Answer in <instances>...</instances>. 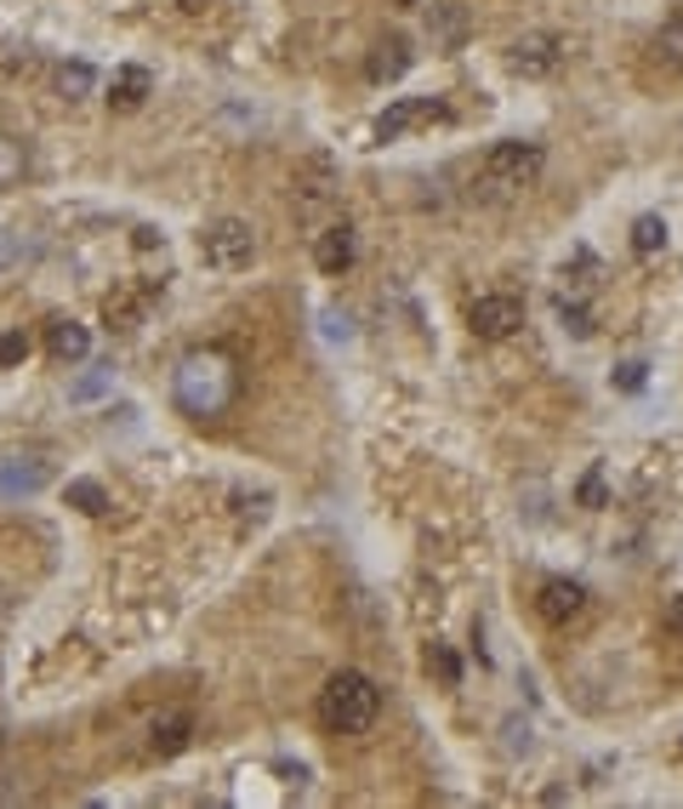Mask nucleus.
<instances>
[{"label": "nucleus", "instance_id": "f257e3e1", "mask_svg": "<svg viewBox=\"0 0 683 809\" xmlns=\"http://www.w3.org/2000/svg\"><path fill=\"white\" fill-rule=\"evenodd\" d=\"M171 394H177L182 416L211 422V416H222V411L234 405V394H239V371H234V359L217 354V348H194V354L177 365V376H171Z\"/></svg>", "mask_w": 683, "mask_h": 809}, {"label": "nucleus", "instance_id": "f03ea898", "mask_svg": "<svg viewBox=\"0 0 683 809\" xmlns=\"http://www.w3.org/2000/svg\"><path fill=\"white\" fill-rule=\"evenodd\" d=\"M376 712H382V690L359 668H342V673L325 679V690H319V719H325V730H336V736H365L376 724Z\"/></svg>", "mask_w": 683, "mask_h": 809}, {"label": "nucleus", "instance_id": "7ed1b4c3", "mask_svg": "<svg viewBox=\"0 0 683 809\" xmlns=\"http://www.w3.org/2000/svg\"><path fill=\"white\" fill-rule=\"evenodd\" d=\"M547 155H542V142H524V137H507L496 142L491 155L478 160V177H473V195L478 200H513L518 188H529L535 177H542Z\"/></svg>", "mask_w": 683, "mask_h": 809}, {"label": "nucleus", "instance_id": "20e7f679", "mask_svg": "<svg viewBox=\"0 0 683 809\" xmlns=\"http://www.w3.org/2000/svg\"><path fill=\"white\" fill-rule=\"evenodd\" d=\"M200 257H206V268H217V274L251 268V257H257V228H251L246 217H217V223H206Z\"/></svg>", "mask_w": 683, "mask_h": 809}, {"label": "nucleus", "instance_id": "39448f33", "mask_svg": "<svg viewBox=\"0 0 683 809\" xmlns=\"http://www.w3.org/2000/svg\"><path fill=\"white\" fill-rule=\"evenodd\" d=\"M467 325H473V337L502 343V337H513V330L524 325V303H518L513 292H484V297L467 308Z\"/></svg>", "mask_w": 683, "mask_h": 809}, {"label": "nucleus", "instance_id": "423d86ee", "mask_svg": "<svg viewBox=\"0 0 683 809\" xmlns=\"http://www.w3.org/2000/svg\"><path fill=\"white\" fill-rule=\"evenodd\" d=\"M451 120V103L445 98H394L387 103V115L376 120V137L382 142H399L405 131H422V126H438Z\"/></svg>", "mask_w": 683, "mask_h": 809}, {"label": "nucleus", "instance_id": "0eeeda50", "mask_svg": "<svg viewBox=\"0 0 683 809\" xmlns=\"http://www.w3.org/2000/svg\"><path fill=\"white\" fill-rule=\"evenodd\" d=\"M558 58H564V40H558V34H518V40L507 46V63H513V75H524V80L553 75Z\"/></svg>", "mask_w": 683, "mask_h": 809}, {"label": "nucleus", "instance_id": "6e6552de", "mask_svg": "<svg viewBox=\"0 0 683 809\" xmlns=\"http://www.w3.org/2000/svg\"><path fill=\"white\" fill-rule=\"evenodd\" d=\"M581 610H587V588L570 582V576H547L542 588H535V615H542V622H553V628L575 622Z\"/></svg>", "mask_w": 683, "mask_h": 809}, {"label": "nucleus", "instance_id": "1a4fd4ad", "mask_svg": "<svg viewBox=\"0 0 683 809\" xmlns=\"http://www.w3.org/2000/svg\"><path fill=\"white\" fill-rule=\"evenodd\" d=\"M336 195V166L325 155H314L303 171H297V217H319Z\"/></svg>", "mask_w": 683, "mask_h": 809}, {"label": "nucleus", "instance_id": "9d476101", "mask_svg": "<svg viewBox=\"0 0 683 809\" xmlns=\"http://www.w3.org/2000/svg\"><path fill=\"white\" fill-rule=\"evenodd\" d=\"M314 263L319 274H348L354 268V228L348 223H330L314 234Z\"/></svg>", "mask_w": 683, "mask_h": 809}, {"label": "nucleus", "instance_id": "9b49d317", "mask_svg": "<svg viewBox=\"0 0 683 809\" xmlns=\"http://www.w3.org/2000/svg\"><path fill=\"white\" fill-rule=\"evenodd\" d=\"M46 354H52L58 365H80L91 354V330L80 319H52L46 325Z\"/></svg>", "mask_w": 683, "mask_h": 809}, {"label": "nucleus", "instance_id": "f8f14e48", "mask_svg": "<svg viewBox=\"0 0 683 809\" xmlns=\"http://www.w3.org/2000/svg\"><path fill=\"white\" fill-rule=\"evenodd\" d=\"M149 91H155V75H149V69H142V63H120L115 80H109V103L131 115V109L149 103Z\"/></svg>", "mask_w": 683, "mask_h": 809}, {"label": "nucleus", "instance_id": "ddd939ff", "mask_svg": "<svg viewBox=\"0 0 683 809\" xmlns=\"http://www.w3.org/2000/svg\"><path fill=\"white\" fill-rule=\"evenodd\" d=\"M650 69H661V75H683V12L666 18V23L650 34Z\"/></svg>", "mask_w": 683, "mask_h": 809}, {"label": "nucleus", "instance_id": "4468645a", "mask_svg": "<svg viewBox=\"0 0 683 809\" xmlns=\"http://www.w3.org/2000/svg\"><path fill=\"white\" fill-rule=\"evenodd\" d=\"M410 69V40L405 34H387L376 52H370V63H365V75L376 80V86H387V80H399Z\"/></svg>", "mask_w": 683, "mask_h": 809}, {"label": "nucleus", "instance_id": "2eb2a0df", "mask_svg": "<svg viewBox=\"0 0 683 809\" xmlns=\"http://www.w3.org/2000/svg\"><path fill=\"white\" fill-rule=\"evenodd\" d=\"M427 34H433V46L456 52V46L467 40V12L456 7V0H438V7H427Z\"/></svg>", "mask_w": 683, "mask_h": 809}, {"label": "nucleus", "instance_id": "dca6fc26", "mask_svg": "<svg viewBox=\"0 0 683 809\" xmlns=\"http://www.w3.org/2000/svg\"><path fill=\"white\" fill-rule=\"evenodd\" d=\"M188 736H194V719H188V712H166V719H155V730H149V752H155V758H177V752L188 747Z\"/></svg>", "mask_w": 683, "mask_h": 809}, {"label": "nucleus", "instance_id": "f3484780", "mask_svg": "<svg viewBox=\"0 0 683 809\" xmlns=\"http://www.w3.org/2000/svg\"><path fill=\"white\" fill-rule=\"evenodd\" d=\"M23 177H29V142L0 131V188H18Z\"/></svg>", "mask_w": 683, "mask_h": 809}, {"label": "nucleus", "instance_id": "a211bd4d", "mask_svg": "<svg viewBox=\"0 0 683 809\" xmlns=\"http://www.w3.org/2000/svg\"><path fill=\"white\" fill-rule=\"evenodd\" d=\"M52 86H58L63 103H80V98H91L97 75H91V63H58V69H52Z\"/></svg>", "mask_w": 683, "mask_h": 809}, {"label": "nucleus", "instance_id": "6ab92c4d", "mask_svg": "<svg viewBox=\"0 0 683 809\" xmlns=\"http://www.w3.org/2000/svg\"><path fill=\"white\" fill-rule=\"evenodd\" d=\"M666 217H655V211H644L639 223H632V251L639 257H655V251H666Z\"/></svg>", "mask_w": 683, "mask_h": 809}, {"label": "nucleus", "instance_id": "aec40b11", "mask_svg": "<svg viewBox=\"0 0 683 809\" xmlns=\"http://www.w3.org/2000/svg\"><path fill=\"white\" fill-rule=\"evenodd\" d=\"M564 279L575 285V292H593V279H598V257H593L587 246H581V251L564 263Z\"/></svg>", "mask_w": 683, "mask_h": 809}, {"label": "nucleus", "instance_id": "412c9836", "mask_svg": "<svg viewBox=\"0 0 683 809\" xmlns=\"http://www.w3.org/2000/svg\"><path fill=\"white\" fill-rule=\"evenodd\" d=\"M558 319H564L570 337H593V314H587L581 297H558Z\"/></svg>", "mask_w": 683, "mask_h": 809}, {"label": "nucleus", "instance_id": "4be33fe9", "mask_svg": "<svg viewBox=\"0 0 683 809\" xmlns=\"http://www.w3.org/2000/svg\"><path fill=\"white\" fill-rule=\"evenodd\" d=\"M69 502H75L80 513H91V519L109 507V496H103V485H97V480H75V485H69Z\"/></svg>", "mask_w": 683, "mask_h": 809}, {"label": "nucleus", "instance_id": "5701e85b", "mask_svg": "<svg viewBox=\"0 0 683 809\" xmlns=\"http://www.w3.org/2000/svg\"><path fill=\"white\" fill-rule=\"evenodd\" d=\"M0 485H7V491H40V485H46V467H40V462L7 467V473H0Z\"/></svg>", "mask_w": 683, "mask_h": 809}, {"label": "nucleus", "instance_id": "b1692460", "mask_svg": "<svg viewBox=\"0 0 683 809\" xmlns=\"http://www.w3.org/2000/svg\"><path fill=\"white\" fill-rule=\"evenodd\" d=\"M23 359H29V337H23V330H7V337H0V371H12Z\"/></svg>", "mask_w": 683, "mask_h": 809}, {"label": "nucleus", "instance_id": "393cba45", "mask_svg": "<svg viewBox=\"0 0 683 809\" xmlns=\"http://www.w3.org/2000/svg\"><path fill=\"white\" fill-rule=\"evenodd\" d=\"M427 668H438V679L445 684H462V661L445 650V644H433V655H427Z\"/></svg>", "mask_w": 683, "mask_h": 809}, {"label": "nucleus", "instance_id": "a878e982", "mask_svg": "<svg viewBox=\"0 0 683 809\" xmlns=\"http://www.w3.org/2000/svg\"><path fill=\"white\" fill-rule=\"evenodd\" d=\"M644 371H650L644 359H626V365H615V388H621V394H639V388H644Z\"/></svg>", "mask_w": 683, "mask_h": 809}, {"label": "nucleus", "instance_id": "bb28decb", "mask_svg": "<svg viewBox=\"0 0 683 809\" xmlns=\"http://www.w3.org/2000/svg\"><path fill=\"white\" fill-rule=\"evenodd\" d=\"M661 628H666L672 639H683V593H677V599L666 604V615H661Z\"/></svg>", "mask_w": 683, "mask_h": 809}, {"label": "nucleus", "instance_id": "cd10ccee", "mask_svg": "<svg viewBox=\"0 0 683 809\" xmlns=\"http://www.w3.org/2000/svg\"><path fill=\"white\" fill-rule=\"evenodd\" d=\"M581 502H587V507L604 502V480H598V473H587V485H581Z\"/></svg>", "mask_w": 683, "mask_h": 809}, {"label": "nucleus", "instance_id": "c85d7f7f", "mask_svg": "<svg viewBox=\"0 0 683 809\" xmlns=\"http://www.w3.org/2000/svg\"><path fill=\"white\" fill-rule=\"evenodd\" d=\"M12 263H18V240H12L7 228H0V268H12Z\"/></svg>", "mask_w": 683, "mask_h": 809}, {"label": "nucleus", "instance_id": "c756f323", "mask_svg": "<svg viewBox=\"0 0 683 809\" xmlns=\"http://www.w3.org/2000/svg\"><path fill=\"white\" fill-rule=\"evenodd\" d=\"M177 7H182V12H188V18H200V12H206V7H211V0H177Z\"/></svg>", "mask_w": 683, "mask_h": 809}, {"label": "nucleus", "instance_id": "7c9ffc66", "mask_svg": "<svg viewBox=\"0 0 683 809\" xmlns=\"http://www.w3.org/2000/svg\"><path fill=\"white\" fill-rule=\"evenodd\" d=\"M399 7H416V0H399Z\"/></svg>", "mask_w": 683, "mask_h": 809}]
</instances>
